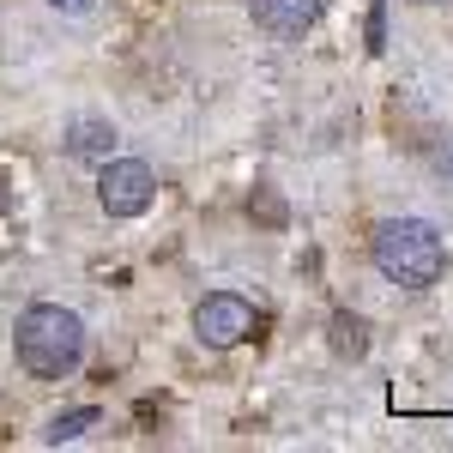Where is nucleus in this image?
<instances>
[{
	"label": "nucleus",
	"mask_w": 453,
	"mask_h": 453,
	"mask_svg": "<svg viewBox=\"0 0 453 453\" xmlns=\"http://www.w3.org/2000/svg\"><path fill=\"white\" fill-rule=\"evenodd\" d=\"M12 350L31 381H67L85 363V320L61 303H31L12 320Z\"/></svg>",
	"instance_id": "nucleus-1"
},
{
	"label": "nucleus",
	"mask_w": 453,
	"mask_h": 453,
	"mask_svg": "<svg viewBox=\"0 0 453 453\" xmlns=\"http://www.w3.org/2000/svg\"><path fill=\"white\" fill-rule=\"evenodd\" d=\"M369 260L387 284L399 290H429L448 279V236L429 218H387L369 236Z\"/></svg>",
	"instance_id": "nucleus-2"
},
{
	"label": "nucleus",
	"mask_w": 453,
	"mask_h": 453,
	"mask_svg": "<svg viewBox=\"0 0 453 453\" xmlns=\"http://www.w3.org/2000/svg\"><path fill=\"white\" fill-rule=\"evenodd\" d=\"M157 200V175L145 157H104V170H97V206L109 218H145Z\"/></svg>",
	"instance_id": "nucleus-3"
},
{
	"label": "nucleus",
	"mask_w": 453,
	"mask_h": 453,
	"mask_svg": "<svg viewBox=\"0 0 453 453\" xmlns=\"http://www.w3.org/2000/svg\"><path fill=\"white\" fill-rule=\"evenodd\" d=\"M194 339H200L206 350H230V345H242V339H254V309H248L242 296L218 290V296H206V303L194 309Z\"/></svg>",
	"instance_id": "nucleus-4"
},
{
	"label": "nucleus",
	"mask_w": 453,
	"mask_h": 453,
	"mask_svg": "<svg viewBox=\"0 0 453 453\" xmlns=\"http://www.w3.org/2000/svg\"><path fill=\"white\" fill-rule=\"evenodd\" d=\"M248 19L266 36H303L320 19V0H248Z\"/></svg>",
	"instance_id": "nucleus-5"
},
{
	"label": "nucleus",
	"mask_w": 453,
	"mask_h": 453,
	"mask_svg": "<svg viewBox=\"0 0 453 453\" xmlns=\"http://www.w3.org/2000/svg\"><path fill=\"white\" fill-rule=\"evenodd\" d=\"M61 151H67L73 164H104V157H115V121L79 115V121L67 127V140H61Z\"/></svg>",
	"instance_id": "nucleus-6"
},
{
	"label": "nucleus",
	"mask_w": 453,
	"mask_h": 453,
	"mask_svg": "<svg viewBox=\"0 0 453 453\" xmlns=\"http://www.w3.org/2000/svg\"><path fill=\"white\" fill-rule=\"evenodd\" d=\"M97 423H104L97 405H73V411H55V418H49L42 441H49V448H61V441H79V435H85V429H97Z\"/></svg>",
	"instance_id": "nucleus-7"
},
{
	"label": "nucleus",
	"mask_w": 453,
	"mask_h": 453,
	"mask_svg": "<svg viewBox=\"0 0 453 453\" xmlns=\"http://www.w3.org/2000/svg\"><path fill=\"white\" fill-rule=\"evenodd\" d=\"M326 333H333V350H339V357H363V350H369V326H363L350 309L333 314V320H326Z\"/></svg>",
	"instance_id": "nucleus-8"
},
{
	"label": "nucleus",
	"mask_w": 453,
	"mask_h": 453,
	"mask_svg": "<svg viewBox=\"0 0 453 453\" xmlns=\"http://www.w3.org/2000/svg\"><path fill=\"white\" fill-rule=\"evenodd\" d=\"M248 218H260V224H273V230H279V224H284V200L273 194V188H254V200H248Z\"/></svg>",
	"instance_id": "nucleus-9"
},
{
	"label": "nucleus",
	"mask_w": 453,
	"mask_h": 453,
	"mask_svg": "<svg viewBox=\"0 0 453 453\" xmlns=\"http://www.w3.org/2000/svg\"><path fill=\"white\" fill-rule=\"evenodd\" d=\"M387 49V0H375L369 6V55H381Z\"/></svg>",
	"instance_id": "nucleus-10"
},
{
	"label": "nucleus",
	"mask_w": 453,
	"mask_h": 453,
	"mask_svg": "<svg viewBox=\"0 0 453 453\" xmlns=\"http://www.w3.org/2000/svg\"><path fill=\"white\" fill-rule=\"evenodd\" d=\"M55 12H67V19H85V12H97V0H49Z\"/></svg>",
	"instance_id": "nucleus-11"
},
{
	"label": "nucleus",
	"mask_w": 453,
	"mask_h": 453,
	"mask_svg": "<svg viewBox=\"0 0 453 453\" xmlns=\"http://www.w3.org/2000/svg\"><path fill=\"white\" fill-rule=\"evenodd\" d=\"M418 6H453V0H418Z\"/></svg>",
	"instance_id": "nucleus-12"
}]
</instances>
